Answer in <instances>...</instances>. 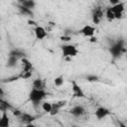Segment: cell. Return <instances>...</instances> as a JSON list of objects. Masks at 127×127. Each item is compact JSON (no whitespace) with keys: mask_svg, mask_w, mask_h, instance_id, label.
<instances>
[{"mask_svg":"<svg viewBox=\"0 0 127 127\" xmlns=\"http://www.w3.org/2000/svg\"><path fill=\"white\" fill-rule=\"evenodd\" d=\"M19 119L22 123H24L26 125V124L33 123L36 120V116H34L30 113H27V112H21V114L19 116Z\"/></svg>","mask_w":127,"mask_h":127,"instance_id":"8","label":"cell"},{"mask_svg":"<svg viewBox=\"0 0 127 127\" xmlns=\"http://www.w3.org/2000/svg\"><path fill=\"white\" fill-rule=\"evenodd\" d=\"M63 42H68V41H70L71 40V38H70V36H66V35H64V36H61V38H60Z\"/></svg>","mask_w":127,"mask_h":127,"instance_id":"26","label":"cell"},{"mask_svg":"<svg viewBox=\"0 0 127 127\" xmlns=\"http://www.w3.org/2000/svg\"><path fill=\"white\" fill-rule=\"evenodd\" d=\"M64 104H65V100H61V101H59L58 103L53 104V107H52V110H51L50 114H51L52 116H54V115L58 114V113L60 112L61 108H62V107L64 105Z\"/></svg>","mask_w":127,"mask_h":127,"instance_id":"14","label":"cell"},{"mask_svg":"<svg viewBox=\"0 0 127 127\" xmlns=\"http://www.w3.org/2000/svg\"><path fill=\"white\" fill-rule=\"evenodd\" d=\"M0 40H1V35H0Z\"/></svg>","mask_w":127,"mask_h":127,"instance_id":"33","label":"cell"},{"mask_svg":"<svg viewBox=\"0 0 127 127\" xmlns=\"http://www.w3.org/2000/svg\"><path fill=\"white\" fill-rule=\"evenodd\" d=\"M64 76H63V75H59V76H57V77L54 79V83H55V85L58 86V87L62 86V85L64 84Z\"/></svg>","mask_w":127,"mask_h":127,"instance_id":"22","label":"cell"},{"mask_svg":"<svg viewBox=\"0 0 127 127\" xmlns=\"http://www.w3.org/2000/svg\"><path fill=\"white\" fill-rule=\"evenodd\" d=\"M80 33L84 36V37H87V38H91L94 36V33H95V28L92 27L91 25H85L81 28L80 30Z\"/></svg>","mask_w":127,"mask_h":127,"instance_id":"11","label":"cell"},{"mask_svg":"<svg viewBox=\"0 0 127 127\" xmlns=\"http://www.w3.org/2000/svg\"><path fill=\"white\" fill-rule=\"evenodd\" d=\"M126 51L125 49V42L123 40H119L117 42H115L109 49L110 54L112 55V57L114 59H117L119 57L122 56V54H124Z\"/></svg>","mask_w":127,"mask_h":127,"instance_id":"2","label":"cell"},{"mask_svg":"<svg viewBox=\"0 0 127 127\" xmlns=\"http://www.w3.org/2000/svg\"><path fill=\"white\" fill-rule=\"evenodd\" d=\"M20 61H21V63H22V66H23L22 72L32 71V69H33V64H32V63H31L27 58H23V59H21Z\"/></svg>","mask_w":127,"mask_h":127,"instance_id":"12","label":"cell"},{"mask_svg":"<svg viewBox=\"0 0 127 127\" xmlns=\"http://www.w3.org/2000/svg\"><path fill=\"white\" fill-rule=\"evenodd\" d=\"M20 78H23V79H28L32 76V71H27V72H22L20 75Z\"/></svg>","mask_w":127,"mask_h":127,"instance_id":"25","label":"cell"},{"mask_svg":"<svg viewBox=\"0 0 127 127\" xmlns=\"http://www.w3.org/2000/svg\"><path fill=\"white\" fill-rule=\"evenodd\" d=\"M20 60L17 59L16 57H13V56H8V59H7V63H6V66L7 67H15L18 64Z\"/></svg>","mask_w":127,"mask_h":127,"instance_id":"17","label":"cell"},{"mask_svg":"<svg viewBox=\"0 0 127 127\" xmlns=\"http://www.w3.org/2000/svg\"><path fill=\"white\" fill-rule=\"evenodd\" d=\"M28 24H29L30 26H35V27H36V26H38V25H37V23H36L34 20H31V19H30V20H28Z\"/></svg>","mask_w":127,"mask_h":127,"instance_id":"27","label":"cell"},{"mask_svg":"<svg viewBox=\"0 0 127 127\" xmlns=\"http://www.w3.org/2000/svg\"><path fill=\"white\" fill-rule=\"evenodd\" d=\"M71 90H72L73 97H76V98H84L85 97V94H84L82 88L74 80L71 81Z\"/></svg>","mask_w":127,"mask_h":127,"instance_id":"5","label":"cell"},{"mask_svg":"<svg viewBox=\"0 0 127 127\" xmlns=\"http://www.w3.org/2000/svg\"><path fill=\"white\" fill-rule=\"evenodd\" d=\"M102 17H103V11H102V9L100 7L93 8V10H92V22L95 25H97V24L100 23Z\"/></svg>","mask_w":127,"mask_h":127,"instance_id":"7","label":"cell"},{"mask_svg":"<svg viewBox=\"0 0 127 127\" xmlns=\"http://www.w3.org/2000/svg\"><path fill=\"white\" fill-rule=\"evenodd\" d=\"M0 127H10V118L7 111L2 112L0 117Z\"/></svg>","mask_w":127,"mask_h":127,"instance_id":"13","label":"cell"},{"mask_svg":"<svg viewBox=\"0 0 127 127\" xmlns=\"http://www.w3.org/2000/svg\"><path fill=\"white\" fill-rule=\"evenodd\" d=\"M105 17L107 18L108 21H113V20H114V14H113V12L111 11L110 7L106 8V10H105Z\"/></svg>","mask_w":127,"mask_h":127,"instance_id":"23","label":"cell"},{"mask_svg":"<svg viewBox=\"0 0 127 127\" xmlns=\"http://www.w3.org/2000/svg\"><path fill=\"white\" fill-rule=\"evenodd\" d=\"M46 96H47V92L45 91V89L32 88L30 90V92H29V99H30V101L33 103V105L35 107L40 105V103L45 99Z\"/></svg>","mask_w":127,"mask_h":127,"instance_id":"1","label":"cell"},{"mask_svg":"<svg viewBox=\"0 0 127 127\" xmlns=\"http://www.w3.org/2000/svg\"><path fill=\"white\" fill-rule=\"evenodd\" d=\"M0 117H1V115H0Z\"/></svg>","mask_w":127,"mask_h":127,"instance_id":"34","label":"cell"},{"mask_svg":"<svg viewBox=\"0 0 127 127\" xmlns=\"http://www.w3.org/2000/svg\"><path fill=\"white\" fill-rule=\"evenodd\" d=\"M98 79H99V77L97 75H95V74H89V75L86 76V80L87 81H90V82L98 81Z\"/></svg>","mask_w":127,"mask_h":127,"instance_id":"24","label":"cell"},{"mask_svg":"<svg viewBox=\"0 0 127 127\" xmlns=\"http://www.w3.org/2000/svg\"><path fill=\"white\" fill-rule=\"evenodd\" d=\"M19 5L25 7V8H28V9H31L33 10L36 6V2L33 1V0H20L19 1Z\"/></svg>","mask_w":127,"mask_h":127,"instance_id":"16","label":"cell"},{"mask_svg":"<svg viewBox=\"0 0 127 127\" xmlns=\"http://www.w3.org/2000/svg\"><path fill=\"white\" fill-rule=\"evenodd\" d=\"M18 9H19L20 13H21L22 15H24V16H31V17H33V16H34L33 10H31V9L25 8V7L21 6V5H18Z\"/></svg>","mask_w":127,"mask_h":127,"instance_id":"20","label":"cell"},{"mask_svg":"<svg viewBox=\"0 0 127 127\" xmlns=\"http://www.w3.org/2000/svg\"><path fill=\"white\" fill-rule=\"evenodd\" d=\"M8 56L16 57V58L19 59V60H21V59H23V58H26V54H25V52H23V51L20 50V49H13V50H11Z\"/></svg>","mask_w":127,"mask_h":127,"instance_id":"15","label":"cell"},{"mask_svg":"<svg viewBox=\"0 0 127 127\" xmlns=\"http://www.w3.org/2000/svg\"><path fill=\"white\" fill-rule=\"evenodd\" d=\"M111 11L114 14V19H121L123 17V12H124V3L123 2H118L110 7Z\"/></svg>","mask_w":127,"mask_h":127,"instance_id":"4","label":"cell"},{"mask_svg":"<svg viewBox=\"0 0 127 127\" xmlns=\"http://www.w3.org/2000/svg\"><path fill=\"white\" fill-rule=\"evenodd\" d=\"M24 127H36V125L34 123H30V124H26Z\"/></svg>","mask_w":127,"mask_h":127,"instance_id":"30","label":"cell"},{"mask_svg":"<svg viewBox=\"0 0 127 127\" xmlns=\"http://www.w3.org/2000/svg\"><path fill=\"white\" fill-rule=\"evenodd\" d=\"M33 88L35 89H44L45 88V82L41 78H36L33 80Z\"/></svg>","mask_w":127,"mask_h":127,"instance_id":"19","label":"cell"},{"mask_svg":"<svg viewBox=\"0 0 127 127\" xmlns=\"http://www.w3.org/2000/svg\"><path fill=\"white\" fill-rule=\"evenodd\" d=\"M69 113L74 117H81L85 113V109L82 105H75L72 108H70Z\"/></svg>","mask_w":127,"mask_h":127,"instance_id":"10","label":"cell"},{"mask_svg":"<svg viewBox=\"0 0 127 127\" xmlns=\"http://www.w3.org/2000/svg\"><path fill=\"white\" fill-rule=\"evenodd\" d=\"M11 108H12V106L10 105V103L8 101H6L3 97H0V110L2 112H4V111H8Z\"/></svg>","mask_w":127,"mask_h":127,"instance_id":"18","label":"cell"},{"mask_svg":"<svg viewBox=\"0 0 127 127\" xmlns=\"http://www.w3.org/2000/svg\"><path fill=\"white\" fill-rule=\"evenodd\" d=\"M119 127H127V126H126V124H125V123H123V122L119 121Z\"/></svg>","mask_w":127,"mask_h":127,"instance_id":"31","label":"cell"},{"mask_svg":"<svg viewBox=\"0 0 127 127\" xmlns=\"http://www.w3.org/2000/svg\"><path fill=\"white\" fill-rule=\"evenodd\" d=\"M34 33H35V37L37 40H44L46 37H47V31L44 27L42 26H36L34 28Z\"/></svg>","mask_w":127,"mask_h":127,"instance_id":"9","label":"cell"},{"mask_svg":"<svg viewBox=\"0 0 127 127\" xmlns=\"http://www.w3.org/2000/svg\"><path fill=\"white\" fill-rule=\"evenodd\" d=\"M96 40H97V39H96V37H94V36L90 38V42H92V43H94V42H96Z\"/></svg>","mask_w":127,"mask_h":127,"instance_id":"32","label":"cell"},{"mask_svg":"<svg viewBox=\"0 0 127 127\" xmlns=\"http://www.w3.org/2000/svg\"><path fill=\"white\" fill-rule=\"evenodd\" d=\"M41 107H42V109H43L45 112H47V113H50V112H51V110H52L53 104H52L51 102H49V101H44V102L42 103Z\"/></svg>","mask_w":127,"mask_h":127,"instance_id":"21","label":"cell"},{"mask_svg":"<svg viewBox=\"0 0 127 127\" xmlns=\"http://www.w3.org/2000/svg\"><path fill=\"white\" fill-rule=\"evenodd\" d=\"M5 95V92H4V90L2 89V87H0V97H3Z\"/></svg>","mask_w":127,"mask_h":127,"instance_id":"29","label":"cell"},{"mask_svg":"<svg viewBox=\"0 0 127 127\" xmlns=\"http://www.w3.org/2000/svg\"><path fill=\"white\" fill-rule=\"evenodd\" d=\"M108 115H110V111L108 108L104 107V106H99L95 109L94 111V116L96 117V119L98 120H101V119H104L105 117H107Z\"/></svg>","mask_w":127,"mask_h":127,"instance_id":"6","label":"cell"},{"mask_svg":"<svg viewBox=\"0 0 127 127\" xmlns=\"http://www.w3.org/2000/svg\"><path fill=\"white\" fill-rule=\"evenodd\" d=\"M62 55L64 58H73L78 54V50L76 46L71 44H64L61 46Z\"/></svg>","mask_w":127,"mask_h":127,"instance_id":"3","label":"cell"},{"mask_svg":"<svg viewBox=\"0 0 127 127\" xmlns=\"http://www.w3.org/2000/svg\"><path fill=\"white\" fill-rule=\"evenodd\" d=\"M21 112H22V111H20V110H18V109H17V110H14V111H13V114L19 117V116H20V114H21Z\"/></svg>","mask_w":127,"mask_h":127,"instance_id":"28","label":"cell"}]
</instances>
